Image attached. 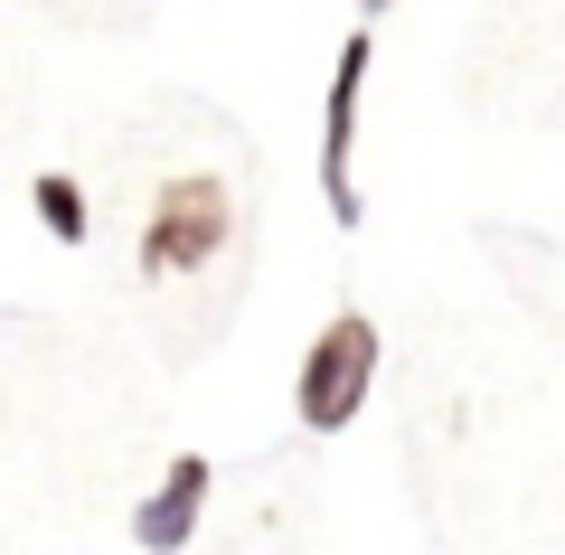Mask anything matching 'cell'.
<instances>
[{"mask_svg":"<svg viewBox=\"0 0 565 555\" xmlns=\"http://www.w3.org/2000/svg\"><path fill=\"white\" fill-rule=\"evenodd\" d=\"M367 386H377V320L340 311L321 339H311L302 377H292V415H302V434H340V424L367 405Z\"/></svg>","mask_w":565,"mask_h":555,"instance_id":"obj_1","label":"cell"},{"mask_svg":"<svg viewBox=\"0 0 565 555\" xmlns=\"http://www.w3.org/2000/svg\"><path fill=\"white\" fill-rule=\"evenodd\" d=\"M236 236V199H226L217 179H170L161 199H151V226H141V274L170 282V274H199V264L226 255Z\"/></svg>","mask_w":565,"mask_h":555,"instance_id":"obj_2","label":"cell"},{"mask_svg":"<svg viewBox=\"0 0 565 555\" xmlns=\"http://www.w3.org/2000/svg\"><path fill=\"white\" fill-rule=\"evenodd\" d=\"M367 66H377V39H349L340 57H330V104H321V189H330V217L359 226V179H349V151H359V95H367Z\"/></svg>","mask_w":565,"mask_h":555,"instance_id":"obj_3","label":"cell"},{"mask_svg":"<svg viewBox=\"0 0 565 555\" xmlns=\"http://www.w3.org/2000/svg\"><path fill=\"white\" fill-rule=\"evenodd\" d=\"M207 480H217V471H207V452H180V461H170V480L132 509V546H141V555H180L189 536H199Z\"/></svg>","mask_w":565,"mask_h":555,"instance_id":"obj_4","label":"cell"},{"mask_svg":"<svg viewBox=\"0 0 565 555\" xmlns=\"http://www.w3.org/2000/svg\"><path fill=\"white\" fill-rule=\"evenodd\" d=\"M29 199H39V226H47L57 245H85V236H95V207H85V189H76L66 170H47Z\"/></svg>","mask_w":565,"mask_h":555,"instance_id":"obj_5","label":"cell"},{"mask_svg":"<svg viewBox=\"0 0 565 555\" xmlns=\"http://www.w3.org/2000/svg\"><path fill=\"white\" fill-rule=\"evenodd\" d=\"M359 10H367V20H386V10H396V0H359Z\"/></svg>","mask_w":565,"mask_h":555,"instance_id":"obj_6","label":"cell"}]
</instances>
